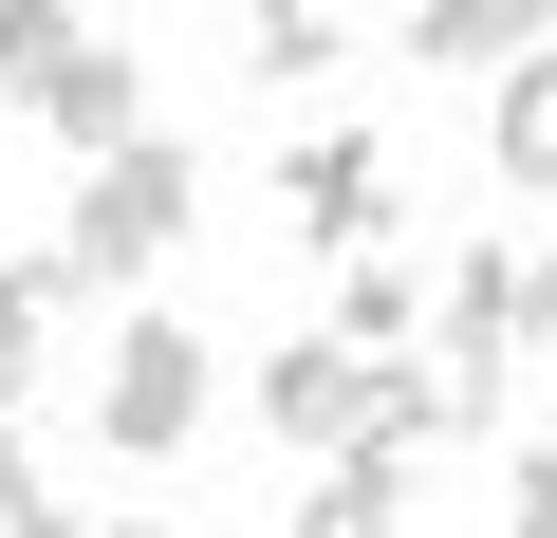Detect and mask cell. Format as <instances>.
<instances>
[{
	"instance_id": "1",
	"label": "cell",
	"mask_w": 557,
	"mask_h": 538,
	"mask_svg": "<svg viewBox=\"0 0 557 538\" xmlns=\"http://www.w3.org/2000/svg\"><path fill=\"white\" fill-rule=\"evenodd\" d=\"M186 223H205V149H168V130H149V149L75 167V241H57V260H75V279H149Z\"/></svg>"
},
{
	"instance_id": "2",
	"label": "cell",
	"mask_w": 557,
	"mask_h": 538,
	"mask_svg": "<svg viewBox=\"0 0 557 538\" xmlns=\"http://www.w3.org/2000/svg\"><path fill=\"white\" fill-rule=\"evenodd\" d=\"M205 390H223V353H205L186 316H131V335L94 353V427H112V464H168V446L205 427Z\"/></svg>"
},
{
	"instance_id": "3",
	"label": "cell",
	"mask_w": 557,
	"mask_h": 538,
	"mask_svg": "<svg viewBox=\"0 0 557 538\" xmlns=\"http://www.w3.org/2000/svg\"><path fill=\"white\" fill-rule=\"evenodd\" d=\"M242 409L298 446V464H354V446H372V409H391V372H372L354 335H278V353L242 372Z\"/></svg>"
},
{
	"instance_id": "4",
	"label": "cell",
	"mask_w": 557,
	"mask_h": 538,
	"mask_svg": "<svg viewBox=\"0 0 557 538\" xmlns=\"http://www.w3.org/2000/svg\"><path fill=\"white\" fill-rule=\"evenodd\" d=\"M446 353H465V372L557 353V241H465V260H446Z\"/></svg>"
},
{
	"instance_id": "5",
	"label": "cell",
	"mask_w": 557,
	"mask_h": 538,
	"mask_svg": "<svg viewBox=\"0 0 557 538\" xmlns=\"http://www.w3.org/2000/svg\"><path fill=\"white\" fill-rule=\"evenodd\" d=\"M278 223H298L317 260H372V241H391V149H372V130L278 149Z\"/></svg>"
},
{
	"instance_id": "6",
	"label": "cell",
	"mask_w": 557,
	"mask_h": 538,
	"mask_svg": "<svg viewBox=\"0 0 557 538\" xmlns=\"http://www.w3.org/2000/svg\"><path fill=\"white\" fill-rule=\"evenodd\" d=\"M20 112H38V130H57V149H75V167H112V149H149V57H131V38H94V20H75V57H57V75H38V93H20Z\"/></svg>"
},
{
	"instance_id": "7",
	"label": "cell",
	"mask_w": 557,
	"mask_h": 538,
	"mask_svg": "<svg viewBox=\"0 0 557 538\" xmlns=\"http://www.w3.org/2000/svg\"><path fill=\"white\" fill-rule=\"evenodd\" d=\"M409 483H428V427H391V409H372V446H354V464H317L278 538H409Z\"/></svg>"
},
{
	"instance_id": "8",
	"label": "cell",
	"mask_w": 557,
	"mask_h": 538,
	"mask_svg": "<svg viewBox=\"0 0 557 538\" xmlns=\"http://www.w3.org/2000/svg\"><path fill=\"white\" fill-rule=\"evenodd\" d=\"M557 20H539V0H409V57L428 75H520Z\"/></svg>"
},
{
	"instance_id": "9",
	"label": "cell",
	"mask_w": 557,
	"mask_h": 538,
	"mask_svg": "<svg viewBox=\"0 0 557 538\" xmlns=\"http://www.w3.org/2000/svg\"><path fill=\"white\" fill-rule=\"evenodd\" d=\"M483 167H502L520 204H557V38H539V57L483 93Z\"/></svg>"
},
{
	"instance_id": "10",
	"label": "cell",
	"mask_w": 557,
	"mask_h": 538,
	"mask_svg": "<svg viewBox=\"0 0 557 538\" xmlns=\"http://www.w3.org/2000/svg\"><path fill=\"white\" fill-rule=\"evenodd\" d=\"M75 298V260H0V446H20V390H38V335Z\"/></svg>"
},
{
	"instance_id": "11",
	"label": "cell",
	"mask_w": 557,
	"mask_h": 538,
	"mask_svg": "<svg viewBox=\"0 0 557 538\" xmlns=\"http://www.w3.org/2000/svg\"><path fill=\"white\" fill-rule=\"evenodd\" d=\"M335 335H354L372 372H409V335H428V298H409V260H354V279H335Z\"/></svg>"
},
{
	"instance_id": "12",
	"label": "cell",
	"mask_w": 557,
	"mask_h": 538,
	"mask_svg": "<svg viewBox=\"0 0 557 538\" xmlns=\"http://www.w3.org/2000/svg\"><path fill=\"white\" fill-rule=\"evenodd\" d=\"M354 57V20H317V0H260L242 20V75H335Z\"/></svg>"
},
{
	"instance_id": "13",
	"label": "cell",
	"mask_w": 557,
	"mask_h": 538,
	"mask_svg": "<svg viewBox=\"0 0 557 538\" xmlns=\"http://www.w3.org/2000/svg\"><path fill=\"white\" fill-rule=\"evenodd\" d=\"M0 538H75V501H57V483H38L20 446H0Z\"/></svg>"
},
{
	"instance_id": "14",
	"label": "cell",
	"mask_w": 557,
	"mask_h": 538,
	"mask_svg": "<svg viewBox=\"0 0 557 538\" xmlns=\"http://www.w3.org/2000/svg\"><path fill=\"white\" fill-rule=\"evenodd\" d=\"M502 538H557V446H520V464H502Z\"/></svg>"
},
{
	"instance_id": "15",
	"label": "cell",
	"mask_w": 557,
	"mask_h": 538,
	"mask_svg": "<svg viewBox=\"0 0 557 538\" xmlns=\"http://www.w3.org/2000/svg\"><path fill=\"white\" fill-rule=\"evenodd\" d=\"M112 538H168V520H112Z\"/></svg>"
}]
</instances>
